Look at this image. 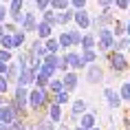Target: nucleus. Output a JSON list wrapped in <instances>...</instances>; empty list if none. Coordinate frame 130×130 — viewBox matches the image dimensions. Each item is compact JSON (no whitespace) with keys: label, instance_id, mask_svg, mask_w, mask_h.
<instances>
[{"label":"nucleus","instance_id":"44","mask_svg":"<svg viewBox=\"0 0 130 130\" xmlns=\"http://www.w3.org/2000/svg\"><path fill=\"white\" fill-rule=\"evenodd\" d=\"M2 35H7V31H5V24H0V38Z\"/></svg>","mask_w":130,"mask_h":130},{"label":"nucleus","instance_id":"47","mask_svg":"<svg viewBox=\"0 0 130 130\" xmlns=\"http://www.w3.org/2000/svg\"><path fill=\"white\" fill-rule=\"evenodd\" d=\"M0 130H11V128H9V126H0Z\"/></svg>","mask_w":130,"mask_h":130},{"label":"nucleus","instance_id":"37","mask_svg":"<svg viewBox=\"0 0 130 130\" xmlns=\"http://www.w3.org/2000/svg\"><path fill=\"white\" fill-rule=\"evenodd\" d=\"M71 5H73V11H82L84 5H86V0H71Z\"/></svg>","mask_w":130,"mask_h":130},{"label":"nucleus","instance_id":"4","mask_svg":"<svg viewBox=\"0 0 130 130\" xmlns=\"http://www.w3.org/2000/svg\"><path fill=\"white\" fill-rule=\"evenodd\" d=\"M38 24H40V22L35 20V13H33V11H24V20H22V24H20L22 31H24V33L38 31Z\"/></svg>","mask_w":130,"mask_h":130},{"label":"nucleus","instance_id":"11","mask_svg":"<svg viewBox=\"0 0 130 130\" xmlns=\"http://www.w3.org/2000/svg\"><path fill=\"white\" fill-rule=\"evenodd\" d=\"M95 110H93V112H86V115H82V119H79V126H82V128H86V130H93L95 128Z\"/></svg>","mask_w":130,"mask_h":130},{"label":"nucleus","instance_id":"35","mask_svg":"<svg viewBox=\"0 0 130 130\" xmlns=\"http://www.w3.org/2000/svg\"><path fill=\"white\" fill-rule=\"evenodd\" d=\"M9 90V79H7V75H0V95H5Z\"/></svg>","mask_w":130,"mask_h":130},{"label":"nucleus","instance_id":"2","mask_svg":"<svg viewBox=\"0 0 130 130\" xmlns=\"http://www.w3.org/2000/svg\"><path fill=\"white\" fill-rule=\"evenodd\" d=\"M108 64H110V71L112 73H123V71H128V57L123 53H108Z\"/></svg>","mask_w":130,"mask_h":130},{"label":"nucleus","instance_id":"49","mask_svg":"<svg viewBox=\"0 0 130 130\" xmlns=\"http://www.w3.org/2000/svg\"><path fill=\"white\" fill-rule=\"evenodd\" d=\"M75 130H86V128H82V126H77V128H75Z\"/></svg>","mask_w":130,"mask_h":130},{"label":"nucleus","instance_id":"6","mask_svg":"<svg viewBox=\"0 0 130 130\" xmlns=\"http://www.w3.org/2000/svg\"><path fill=\"white\" fill-rule=\"evenodd\" d=\"M104 97H106V104L110 106V110H115V108H119V106H121V97H119V93H115L110 86H106V88H104Z\"/></svg>","mask_w":130,"mask_h":130},{"label":"nucleus","instance_id":"38","mask_svg":"<svg viewBox=\"0 0 130 130\" xmlns=\"http://www.w3.org/2000/svg\"><path fill=\"white\" fill-rule=\"evenodd\" d=\"M97 5H99L104 11H106V9H110L112 5H115V0H97Z\"/></svg>","mask_w":130,"mask_h":130},{"label":"nucleus","instance_id":"20","mask_svg":"<svg viewBox=\"0 0 130 130\" xmlns=\"http://www.w3.org/2000/svg\"><path fill=\"white\" fill-rule=\"evenodd\" d=\"M42 22H46V24H51V27H57V13L55 11H44L42 13Z\"/></svg>","mask_w":130,"mask_h":130},{"label":"nucleus","instance_id":"40","mask_svg":"<svg viewBox=\"0 0 130 130\" xmlns=\"http://www.w3.org/2000/svg\"><path fill=\"white\" fill-rule=\"evenodd\" d=\"M5 31H7V33H11V35H13L15 31H18V27H15L13 22H7V24H5Z\"/></svg>","mask_w":130,"mask_h":130},{"label":"nucleus","instance_id":"36","mask_svg":"<svg viewBox=\"0 0 130 130\" xmlns=\"http://www.w3.org/2000/svg\"><path fill=\"white\" fill-rule=\"evenodd\" d=\"M115 7L126 11V9H130V0H115Z\"/></svg>","mask_w":130,"mask_h":130},{"label":"nucleus","instance_id":"17","mask_svg":"<svg viewBox=\"0 0 130 130\" xmlns=\"http://www.w3.org/2000/svg\"><path fill=\"white\" fill-rule=\"evenodd\" d=\"M35 128L38 130H55V123L48 119V117H40L38 121H35Z\"/></svg>","mask_w":130,"mask_h":130},{"label":"nucleus","instance_id":"1","mask_svg":"<svg viewBox=\"0 0 130 130\" xmlns=\"http://www.w3.org/2000/svg\"><path fill=\"white\" fill-rule=\"evenodd\" d=\"M97 38H99V44H97L99 53H108L110 48H115V33H112V29H102L97 33Z\"/></svg>","mask_w":130,"mask_h":130},{"label":"nucleus","instance_id":"7","mask_svg":"<svg viewBox=\"0 0 130 130\" xmlns=\"http://www.w3.org/2000/svg\"><path fill=\"white\" fill-rule=\"evenodd\" d=\"M75 24L77 29L82 31V29H90L93 27V20H90V15L86 9H82V11H75Z\"/></svg>","mask_w":130,"mask_h":130},{"label":"nucleus","instance_id":"12","mask_svg":"<svg viewBox=\"0 0 130 130\" xmlns=\"http://www.w3.org/2000/svg\"><path fill=\"white\" fill-rule=\"evenodd\" d=\"M20 64H18V62H11V64H9V71H7V79L9 82H15L18 84V77H20Z\"/></svg>","mask_w":130,"mask_h":130},{"label":"nucleus","instance_id":"29","mask_svg":"<svg viewBox=\"0 0 130 130\" xmlns=\"http://www.w3.org/2000/svg\"><path fill=\"white\" fill-rule=\"evenodd\" d=\"M69 33H71V38H73V44H75V46H82V40H84L82 31H79V29H71Z\"/></svg>","mask_w":130,"mask_h":130},{"label":"nucleus","instance_id":"43","mask_svg":"<svg viewBox=\"0 0 130 130\" xmlns=\"http://www.w3.org/2000/svg\"><path fill=\"white\" fill-rule=\"evenodd\" d=\"M24 130H38V128H35L33 123H27V126H24Z\"/></svg>","mask_w":130,"mask_h":130},{"label":"nucleus","instance_id":"23","mask_svg":"<svg viewBox=\"0 0 130 130\" xmlns=\"http://www.w3.org/2000/svg\"><path fill=\"white\" fill-rule=\"evenodd\" d=\"M46 51L48 55H57V51H60V40H55V38H51V40H46Z\"/></svg>","mask_w":130,"mask_h":130},{"label":"nucleus","instance_id":"53","mask_svg":"<svg viewBox=\"0 0 130 130\" xmlns=\"http://www.w3.org/2000/svg\"><path fill=\"white\" fill-rule=\"evenodd\" d=\"M128 11H130V9H128Z\"/></svg>","mask_w":130,"mask_h":130},{"label":"nucleus","instance_id":"21","mask_svg":"<svg viewBox=\"0 0 130 130\" xmlns=\"http://www.w3.org/2000/svg\"><path fill=\"white\" fill-rule=\"evenodd\" d=\"M60 46H62V48H66V51H69L71 46H75V44H73V38H71V33H69V31L60 33Z\"/></svg>","mask_w":130,"mask_h":130},{"label":"nucleus","instance_id":"16","mask_svg":"<svg viewBox=\"0 0 130 130\" xmlns=\"http://www.w3.org/2000/svg\"><path fill=\"white\" fill-rule=\"evenodd\" d=\"M69 2H71V0H51V9H53L55 13L69 11Z\"/></svg>","mask_w":130,"mask_h":130},{"label":"nucleus","instance_id":"8","mask_svg":"<svg viewBox=\"0 0 130 130\" xmlns=\"http://www.w3.org/2000/svg\"><path fill=\"white\" fill-rule=\"evenodd\" d=\"M62 82H64V90H66V93H73V90L77 88V82H79V79H77V73H75V71H69V73L64 75Z\"/></svg>","mask_w":130,"mask_h":130},{"label":"nucleus","instance_id":"9","mask_svg":"<svg viewBox=\"0 0 130 130\" xmlns=\"http://www.w3.org/2000/svg\"><path fill=\"white\" fill-rule=\"evenodd\" d=\"M29 84H35V73L31 69H24V71H20V77H18V84L15 86H24L27 88Z\"/></svg>","mask_w":130,"mask_h":130},{"label":"nucleus","instance_id":"34","mask_svg":"<svg viewBox=\"0 0 130 130\" xmlns=\"http://www.w3.org/2000/svg\"><path fill=\"white\" fill-rule=\"evenodd\" d=\"M35 7L44 13V11H48V7H51V0H35Z\"/></svg>","mask_w":130,"mask_h":130},{"label":"nucleus","instance_id":"28","mask_svg":"<svg viewBox=\"0 0 130 130\" xmlns=\"http://www.w3.org/2000/svg\"><path fill=\"white\" fill-rule=\"evenodd\" d=\"M82 60H84V64H86V66H90V64H95L97 53H95V51H84V53H82Z\"/></svg>","mask_w":130,"mask_h":130},{"label":"nucleus","instance_id":"14","mask_svg":"<svg viewBox=\"0 0 130 130\" xmlns=\"http://www.w3.org/2000/svg\"><path fill=\"white\" fill-rule=\"evenodd\" d=\"M48 110H51V115H48V119H51V121H53V123H60L62 121V117H64V115H62V106H57V104H51V106H48Z\"/></svg>","mask_w":130,"mask_h":130},{"label":"nucleus","instance_id":"41","mask_svg":"<svg viewBox=\"0 0 130 130\" xmlns=\"http://www.w3.org/2000/svg\"><path fill=\"white\" fill-rule=\"evenodd\" d=\"M7 71H9V64L0 62V75H7Z\"/></svg>","mask_w":130,"mask_h":130},{"label":"nucleus","instance_id":"19","mask_svg":"<svg viewBox=\"0 0 130 130\" xmlns=\"http://www.w3.org/2000/svg\"><path fill=\"white\" fill-rule=\"evenodd\" d=\"M48 93H53V95L64 93V82H62V79H51V84H48Z\"/></svg>","mask_w":130,"mask_h":130},{"label":"nucleus","instance_id":"25","mask_svg":"<svg viewBox=\"0 0 130 130\" xmlns=\"http://www.w3.org/2000/svg\"><path fill=\"white\" fill-rule=\"evenodd\" d=\"M22 5H24V0H11L9 2V15L22 13Z\"/></svg>","mask_w":130,"mask_h":130},{"label":"nucleus","instance_id":"5","mask_svg":"<svg viewBox=\"0 0 130 130\" xmlns=\"http://www.w3.org/2000/svg\"><path fill=\"white\" fill-rule=\"evenodd\" d=\"M62 57H64V62H66V64H69L71 69H88V66H86V64H84V60H82V55H77V53H73V51H69V53L66 55H62Z\"/></svg>","mask_w":130,"mask_h":130},{"label":"nucleus","instance_id":"39","mask_svg":"<svg viewBox=\"0 0 130 130\" xmlns=\"http://www.w3.org/2000/svg\"><path fill=\"white\" fill-rule=\"evenodd\" d=\"M7 13H9V9L5 7V5H0V24H5V18H7Z\"/></svg>","mask_w":130,"mask_h":130},{"label":"nucleus","instance_id":"46","mask_svg":"<svg viewBox=\"0 0 130 130\" xmlns=\"http://www.w3.org/2000/svg\"><path fill=\"white\" fill-rule=\"evenodd\" d=\"M2 106H5V97L0 95V108H2Z\"/></svg>","mask_w":130,"mask_h":130},{"label":"nucleus","instance_id":"24","mask_svg":"<svg viewBox=\"0 0 130 130\" xmlns=\"http://www.w3.org/2000/svg\"><path fill=\"white\" fill-rule=\"evenodd\" d=\"M119 97H121V102H130V79L121 84V88H119Z\"/></svg>","mask_w":130,"mask_h":130},{"label":"nucleus","instance_id":"26","mask_svg":"<svg viewBox=\"0 0 130 130\" xmlns=\"http://www.w3.org/2000/svg\"><path fill=\"white\" fill-rule=\"evenodd\" d=\"M13 42H15V48H22V44L27 42V33H24L22 29H18L13 33Z\"/></svg>","mask_w":130,"mask_h":130},{"label":"nucleus","instance_id":"32","mask_svg":"<svg viewBox=\"0 0 130 130\" xmlns=\"http://www.w3.org/2000/svg\"><path fill=\"white\" fill-rule=\"evenodd\" d=\"M55 71H57V69H53V66H48V64H42V69H40V73H38V75H44V77H48V79H51Z\"/></svg>","mask_w":130,"mask_h":130},{"label":"nucleus","instance_id":"15","mask_svg":"<svg viewBox=\"0 0 130 130\" xmlns=\"http://www.w3.org/2000/svg\"><path fill=\"white\" fill-rule=\"evenodd\" d=\"M0 46L5 48V51H15V42H13V35H11V33L2 35V38H0Z\"/></svg>","mask_w":130,"mask_h":130},{"label":"nucleus","instance_id":"18","mask_svg":"<svg viewBox=\"0 0 130 130\" xmlns=\"http://www.w3.org/2000/svg\"><path fill=\"white\" fill-rule=\"evenodd\" d=\"M95 33H84V40H82V48L84 51H93V46H95Z\"/></svg>","mask_w":130,"mask_h":130},{"label":"nucleus","instance_id":"30","mask_svg":"<svg viewBox=\"0 0 130 130\" xmlns=\"http://www.w3.org/2000/svg\"><path fill=\"white\" fill-rule=\"evenodd\" d=\"M69 95H71V93H66V90H64V93H60V95H55V97H53V102L57 104V106H64V104H69V102H71V97H69Z\"/></svg>","mask_w":130,"mask_h":130},{"label":"nucleus","instance_id":"48","mask_svg":"<svg viewBox=\"0 0 130 130\" xmlns=\"http://www.w3.org/2000/svg\"><path fill=\"white\" fill-rule=\"evenodd\" d=\"M7 2H11V0H0V5H7Z\"/></svg>","mask_w":130,"mask_h":130},{"label":"nucleus","instance_id":"54","mask_svg":"<svg viewBox=\"0 0 130 130\" xmlns=\"http://www.w3.org/2000/svg\"><path fill=\"white\" fill-rule=\"evenodd\" d=\"M128 130H130V128H128Z\"/></svg>","mask_w":130,"mask_h":130},{"label":"nucleus","instance_id":"45","mask_svg":"<svg viewBox=\"0 0 130 130\" xmlns=\"http://www.w3.org/2000/svg\"><path fill=\"white\" fill-rule=\"evenodd\" d=\"M57 130H69V126H66V123H60V126H57Z\"/></svg>","mask_w":130,"mask_h":130},{"label":"nucleus","instance_id":"27","mask_svg":"<svg viewBox=\"0 0 130 130\" xmlns=\"http://www.w3.org/2000/svg\"><path fill=\"white\" fill-rule=\"evenodd\" d=\"M112 33H115V38H126V22H115Z\"/></svg>","mask_w":130,"mask_h":130},{"label":"nucleus","instance_id":"33","mask_svg":"<svg viewBox=\"0 0 130 130\" xmlns=\"http://www.w3.org/2000/svg\"><path fill=\"white\" fill-rule=\"evenodd\" d=\"M11 60H13V51H5V48H0V62L11 64Z\"/></svg>","mask_w":130,"mask_h":130},{"label":"nucleus","instance_id":"52","mask_svg":"<svg viewBox=\"0 0 130 130\" xmlns=\"http://www.w3.org/2000/svg\"><path fill=\"white\" fill-rule=\"evenodd\" d=\"M128 53H130V46H128Z\"/></svg>","mask_w":130,"mask_h":130},{"label":"nucleus","instance_id":"3","mask_svg":"<svg viewBox=\"0 0 130 130\" xmlns=\"http://www.w3.org/2000/svg\"><path fill=\"white\" fill-rule=\"evenodd\" d=\"M86 82H88L90 86L104 82V69L99 66V64H90L88 69H86Z\"/></svg>","mask_w":130,"mask_h":130},{"label":"nucleus","instance_id":"31","mask_svg":"<svg viewBox=\"0 0 130 130\" xmlns=\"http://www.w3.org/2000/svg\"><path fill=\"white\" fill-rule=\"evenodd\" d=\"M128 46H130V38H121V40L115 42V51L117 53H123V48H128Z\"/></svg>","mask_w":130,"mask_h":130},{"label":"nucleus","instance_id":"13","mask_svg":"<svg viewBox=\"0 0 130 130\" xmlns=\"http://www.w3.org/2000/svg\"><path fill=\"white\" fill-rule=\"evenodd\" d=\"M84 110H86V102H84V99H77V102L71 106V117L79 119V115H86Z\"/></svg>","mask_w":130,"mask_h":130},{"label":"nucleus","instance_id":"51","mask_svg":"<svg viewBox=\"0 0 130 130\" xmlns=\"http://www.w3.org/2000/svg\"><path fill=\"white\" fill-rule=\"evenodd\" d=\"M93 130H99V128H97V126H95V128H93Z\"/></svg>","mask_w":130,"mask_h":130},{"label":"nucleus","instance_id":"22","mask_svg":"<svg viewBox=\"0 0 130 130\" xmlns=\"http://www.w3.org/2000/svg\"><path fill=\"white\" fill-rule=\"evenodd\" d=\"M75 20V11H62V13H57V24H66V22Z\"/></svg>","mask_w":130,"mask_h":130},{"label":"nucleus","instance_id":"42","mask_svg":"<svg viewBox=\"0 0 130 130\" xmlns=\"http://www.w3.org/2000/svg\"><path fill=\"white\" fill-rule=\"evenodd\" d=\"M126 38H130V20L126 22Z\"/></svg>","mask_w":130,"mask_h":130},{"label":"nucleus","instance_id":"10","mask_svg":"<svg viewBox=\"0 0 130 130\" xmlns=\"http://www.w3.org/2000/svg\"><path fill=\"white\" fill-rule=\"evenodd\" d=\"M35 33H38V40H51V38H53V35H51V33H53V27L46 24V22H40Z\"/></svg>","mask_w":130,"mask_h":130},{"label":"nucleus","instance_id":"50","mask_svg":"<svg viewBox=\"0 0 130 130\" xmlns=\"http://www.w3.org/2000/svg\"><path fill=\"white\" fill-rule=\"evenodd\" d=\"M24 2H35V0H24Z\"/></svg>","mask_w":130,"mask_h":130}]
</instances>
